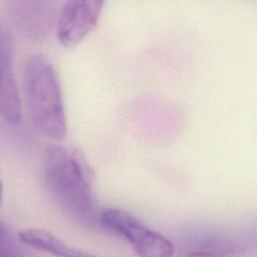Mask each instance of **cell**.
<instances>
[{
    "mask_svg": "<svg viewBox=\"0 0 257 257\" xmlns=\"http://www.w3.org/2000/svg\"><path fill=\"white\" fill-rule=\"evenodd\" d=\"M42 178L49 196L64 213L83 223L98 221L92 171L79 150L69 152L57 143L46 146Z\"/></svg>",
    "mask_w": 257,
    "mask_h": 257,
    "instance_id": "6da1fadb",
    "label": "cell"
},
{
    "mask_svg": "<svg viewBox=\"0 0 257 257\" xmlns=\"http://www.w3.org/2000/svg\"><path fill=\"white\" fill-rule=\"evenodd\" d=\"M22 77L26 108L33 126L46 138L63 140L67 122L54 67L43 55L31 54L23 63Z\"/></svg>",
    "mask_w": 257,
    "mask_h": 257,
    "instance_id": "7a4b0ae2",
    "label": "cell"
},
{
    "mask_svg": "<svg viewBox=\"0 0 257 257\" xmlns=\"http://www.w3.org/2000/svg\"><path fill=\"white\" fill-rule=\"evenodd\" d=\"M98 223L130 242L138 257H173L174 244L123 210L110 208L99 213Z\"/></svg>",
    "mask_w": 257,
    "mask_h": 257,
    "instance_id": "3957f363",
    "label": "cell"
},
{
    "mask_svg": "<svg viewBox=\"0 0 257 257\" xmlns=\"http://www.w3.org/2000/svg\"><path fill=\"white\" fill-rule=\"evenodd\" d=\"M104 0H66L57 20V38L63 47L77 46L97 25Z\"/></svg>",
    "mask_w": 257,
    "mask_h": 257,
    "instance_id": "277c9868",
    "label": "cell"
},
{
    "mask_svg": "<svg viewBox=\"0 0 257 257\" xmlns=\"http://www.w3.org/2000/svg\"><path fill=\"white\" fill-rule=\"evenodd\" d=\"M0 113L11 124H18L22 119L21 101L13 69V43L9 33L0 36Z\"/></svg>",
    "mask_w": 257,
    "mask_h": 257,
    "instance_id": "5b68a950",
    "label": "cell"
},
{
    "mask_svg": "<svg viewBox=\"0 0 257 257\" xmlns=\"http://www.w3.org/2000/svg\"><path fill=\"white\" fill-rule=\"evenodd\" d=\"M19 240L37 250L56 257H96L76 248L68 246L57 236L44 229H27L18 233Z\"/></svg>",
    "mask_w": 257,
    "mask_h": 257,
    "instance_id": "8992f818",
    "label": "cell"
},
{
    "mask_svg": "<svg viewBox=\"0 0 257 257\" xmlns=\"http://www.w3.org/2000/svg\"><path fill=\"white\" fill-rule=\"evenodd\" d=\"M177 257H226V256H223V255L215 253V252L203 250V249H198V250H193V251L182 253V254L178 255Z\"/></svg>",
    "mask_w": 257,
    "mask_h": 257,
    "instance_id": "52a82bcc",
    "label": "cell"
},
{
    "mask_svg": "<svg viewBox=\"0 0 257 257\" xmlns=\"http://www.w3.org/2000/svg\"><path fill=\"white\" fill-rule=\"evenodd\" d=\"M1 257H19L15 252L10 248L9 244L6 245L4 241H2V246H1Z\"/></svg>",
    "mask_w": 257,
    "mask_h": 257,
    "instance_id": "ba28073f",
    "label": "cell"
}]
</instances>
